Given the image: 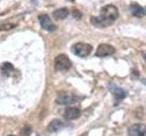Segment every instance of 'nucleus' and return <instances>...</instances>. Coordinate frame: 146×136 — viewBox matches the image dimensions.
<instances>
[{
  "instance_id": "nucleus-12",
  "label": "nucleus",
  "mask_w": 146,
  "mask_h": 136,
  "mask_svg": "<svg viewBox=\"0 0 146 136\" xmlns=\"http://www.w3.org/2000/svg\"><path fill=\"white\" fill-rule=\"evenodd\" d=\"M63 126V122L58 120V119H55L49 122V124L48 126V130L50 133H55V131H58V130H60Z\"/></svg>"
},
{
  "instance_id": "nucleus-2",
  "label": "nucleus",
  "mask_w": 146,
  "mask_h": 136,
  "mask_svg": "<svg viewBox=\"0 0 146 136\" xmlns=\"http://www.w3.org/2000/svg\"><path fill=\"white\" fill-rule=\"evenodd\" d=\"M92 51V45L87 43H77L72 46V52L77 56L85 58L88 57Z\"/></svg>"
},
{
  "instance_id": "nucleus-13",
  "label": "nucleus",
  "mask_w": 146,
  "mask_h": 136,
  "mask_svg": "<svg viewBox=\"0 0 146 136\" xmlns=\"http://www.w3.org/2000/svg\"><path fill=\"white\" fill-rule=\"evenodd\" d=\"M13 72H14V66L11 63L6 62L1 65V73L4 75L9 76L13 74Z\"/></svg>"
},
{
  "instance_id": "nucleus-7",
  "label": "nucleus",
  "mask_w": 146,
  "mask_h": 136,
  "mask_svg": "<svg viewBox=\"0 0 146 136\" xmlns=\"http://www.w3.org/2000/svg\"><path fill=\"white\" fill-rule=\"evenodd\" d=\"M56 101L58 104L68 105V104H72V103H76L77 97L75 95H72L70 94H58Z\"/></svg>"
},
{
  "instance_id": "nucleus-8",
  "label": "nucleus",
  "mask_w": 146,
  "mask_h": 136,
  "mask_svg": "<svg viewBox=\"0 0 146 136\" xmlns=\"http://www.w3.org/2000/svg\"><path fill=\"white\" fill-rule=\"evenodd\" d=\"M109 90L111 91V93L114 95V97L116 98V100H121L123 98L126 97V92L121 87H118L116 84H109Z\"/></svg>"
},
{
  "instance_id": "nucleus-9",
  "label": "nucleus",
  "mask_w": 146,
  "mask_h": 136,
  "mask_svg": "<svg viewBox=\"0 0 146 136\" xmlns=\"http://www.w3.org/2000/svg\"><path fill=\"white\" fill-rule=\"evenodd\" d=\"M80 116V111L75 107H68L64 112V118L66 120H75Z\"/></svg>"
},
{
  "instance_id": "nucleus-18",
  "label": "nucleus",
  "mask_w": 146,
  "mask_h": 136,
  "mask_svg": "<svg viewBox=\"0 0 146 136\" xmlns=\"http://www.w3.org/2000/svg\"><path fill=\"white\" fill-rule=\"evenodd\" d=\"M10 136H14V135H10Z\"/></svg>"
},
{
  "instance_id": "nucleus-17",
  "label": "nucleus",
  "mask_w": 146,
  "mask_h": 136,
  "mask_svg": "<svg viewBox=\"0 0 146 136\" xmlns=\"http://www.w3.org/2000/svg\"><path fill=\"white\" fill-rule=\"evenodd\" d=\"M144 10H145V14H146V7L144 8Z\"/></svg>"
},
{
  "instance_id": "nucleus-6",
  "label": "nucleus",
  "mask_w": 146,
  "mask_h": 136,
  "mask_svg": "<svg viewBox=\"0 0 146 136\" xmlns=\"http://www.w3.org/2000/svg\"><path fill=\"white\" fill-rule=\"evenodd\" d=\"M129 136H146V124H135L128 130Z\"/></svg>"
},
{
  "instance_id": "nucleus-16",
  "label": "nucleus",
  "mask_w": 146,
  "mask_h": 136,
  "mask_svg": "<svg viewBox=\"0 0 146 136\" xmlns=\"http://www.w3.org/2000/svg\"><path fill=\"white\" fill-rule=\"evenodd\" d=\"M143 57H144V60H145V62H146V54H143Z\"/></svg>"
},
{
  "instance_id": "nucleus-3",
  "label": "nucleus",
  "mask_w": 146,
  "mask_h": 136,
  "mask_svg": "<svg viewBox=\"0 0 146 136\" xmlns=\"http://www.w3.org/2000/svg\"><path fill=\"white\" fill-rule=\"evenodd\" d=\"M54 66L55 69L58 72H66L70 68L71 62L66 54H61L55 58L54 61Z\"/></svg>"
},
{
  "instance_id": "nucleus-11",
  "label": "nucleus",
  "mask_w": 146,
  "mask_h": 136,
  "mask_svg": "<svg viewBox=\"0 0 146 136\" xmlns=\"http://www.w3.org/2000/svg\"><path fill=\"white\" fill-rule=\"evenodd\" d=\"M68 9L67 7L56 9L52 13L53 18L55 20H63L68 16Z\"/></svg>"
},
{
  "instance_id": "nucleus-5",
  "label": "nucleus",
  "mask_w": 146,
  "mask_h": 136,
  "mask_svg": "<svg viewBox=\"0 0 146 136\" xmlns=\"http://www.w3.org/2000/svg\"><path fill=\"white\" fill-rule=\"evenodd\" d=\"M115 53V48L108 44H100L96 51L95 56L98 57H106Z\"/></svg>"
},
{
  "instance_id": "nucleus-14",
  "label": "nucleus",
  "mask_w": 146,
  "mask_h": 136,
  "mask_svg": "<svg viewBox=\"0 0 146 136\" xmlns=\"http://www.w3.org/2000/svg\"><path fill=\"white\" fill-rule=\"evenodd\" d=\"M17 26V25L15 23H1L0 24V31H10L12 29H15Z\"/></svg>"
},
{
  "instance_id": "nucleus-4",
  "label": "nucleus",
  "mask_w": 146,
  "mask_h": 136,
  "mask_svg": "<svg viewBox=\"0 0 146 136\" xmlns=\"http://www.w3.org/2000/svg\"><path fill=\"white\" fill-rule=\"evenodd\" d=\"M38 21H39V24H40L41 27L46 31L53 32L57 29L56 25L52 22L51 18H50L49 16L47 15V14H41V15H39Z\"/></svg>"
},
{
  "instance_id": "nucleus-1",
  "label": "nucleus",
  "mask_w": 146,
  "mask_h": 136,
  "mask_svg": "<svg viewBox=\"0 0 146 136\" xmlns=\"http://www.w3.org/2000/svg\"><path fill=\"white\" fill-rule=\"evenodd\" d=\"M119 17V10L113 5H107L100 9L99 16H91L90 22L96 27H107Z\"/></svg>"
},
{
  "instance_id": "nucleus-15",
  "label": "nucleus",
  "mask_w": 146,
  "mask_h": 136,
  "mask_svg": "<svg viewBox=\"0 0 146 136\" xmlns=\"http://www.w3.org/2000/svg\"><path fill=\"white\" fill-rule=\"evenodd\" d=\"M72 15L73 16H74L75 18H77V19H80V18H81L82 16V14L78 10V9H73L72 10Z\"/></svg>"
},
{
  "instance_id": "nucleus-10",
  "label": "nucleus",
  "mask_w": 146,
  "mask_h": 136,
  "mask_svg": "<svg viewBox=\"0 0 146 136\" xmlns=\"http://www.w3.org/2000/svg\"><path fill=\"white\" fill-rule=\"evenodd\" d=\"M131 12L132 14V16H134L136 17H143L145 16V10H144V8L143 7H141L139 4H137V3H132L131 5Z\"/></svg>"
}]
</instances>
